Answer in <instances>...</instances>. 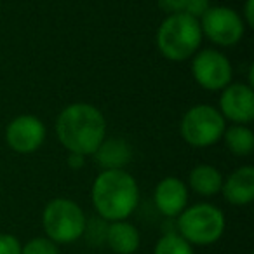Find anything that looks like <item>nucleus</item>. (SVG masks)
Masks as SVG:
<instances>
[{"label": "nucleus", "instance_id": "obj_21", "mask_svg": "<svg viewBox=\"0 0 254 254\" xmlns=\"http://www.w3.org/2000/svg\"><path fill=\"white\" fill-rule=\"evenodd\" d=\"M157 4L166 14H178L183 12L185 0H157Z\"/></svg>", "mask_w": 254, "mask_h": 254}, {"label": "nucleus", "instance_id": "obj_1", "mask_svg": "<svg viewBox=\"0 0 254 254\" xmlns=\"http://www.w3.org/2000/svg\"><path fill=\"white\" fill-rule=\"evenodd\" d=\"M56 134L70 153L92 155L106 134V120L96 106L73 103L58 115Z\"/></svg>", "mask_w": 254, "mask_h": 254}, {"label": "nucleus", "instance_id": "obj_10", "mask_svg": "<svg viewBox=\"0 0 254 254\" xmlns=\"http://www.w3.org/2000/svg\"><path fill=\"white\" fill-rule=\"evenodd\" d=\"M221 115L235 124H249L254 119V92L251 85L232 84L223 89L221 99Z\"/></svg>", "mask_w": 254, "mask_h": 254}, {"label": "nucleus", "instance_id": "obj_3", "mask_svg": "<svg viewBox=\"0 0 254 254\" xmlns=\"http://www.w3.org/2000/svg\"><path fill=\"white\" fill-rule=\"evenodd\" d=\"M202 30L198 19L178 12L169 14L157 32V47L171 61H185L198 51Z\"/></svg>", "mask_w": 254, "mask_h": 254}, {"label": "nucleus", "instance_id": "obj_15", "mask_svg": "<svg viewBox=\"0 0 254 254\" xmlns=\"http://www.w3.org/2000/svg\"><path fill=\"white\" fill-rule=\"evenodd\" d=\"M190 187L193 191L200 195H214L221 191L223 187V176L214 166L209 164H200V166L193 167L190 173Z\"/></svg>", "mask_w": 254, "mask_h": 254}, {"label": "nucleus", "instance_id": "obj_23", "mask_svg": "<svg viewBox=\"0 0 254 254\" xmlns=\"http://www.w3.org/2000/svg\"><path fill=\"white\" fill-rule=\"evenodd\" d=\"M246 21L249 26L254 25V0H246Z\"/></svg>", "mask_w": 254, "mask_h": 254}, {"label": "nucleus", "instance_id": "obj_16", "mask_svg": "<svg viewBox=\"0 0 254 254\" xmlns=\"http://www.w3.org/2000/svg\"><path fill=\"white\" fill-rule=\"evenodd\" d=\"M225 145L235 157H247L254 150V134L244 124H235L223 132Z\"/></svg>", "mask_w": 254, "mask_h": 254}, {"label": "nucleus", "instance_id": "obj_8", "mask_svg": "<svg viewBox=\"0 0 254 254\" xmlns=\"http://www.w3.org/2000/svg\"><path fill=\"white\" fill-rule=\"evenodd\" d=\"M191 75L200 87L207 91H221L232 80V64L218 51L204 49L193 54Z\"/></svg>", "mask_w": 254, "mask_h": 254}, {"label": "nucleus", "instance_id": "obj_5", "mask_svg": "<svg viewBox=\"0 0 254 254\" xmlns=\"http://www.w3.org/2000/svg\"><path fill=\"white\" fill-rule=\"evenodd\" d=\"M180 235L190 244L209 246L221 239L225 232V214L212 204H197L178 216Z\"/></svg>", "mask_w": 254, "mask_h": 254}, {"label": "nucleus", "instance_id": "obj_14", "mask_svg": "<svg viewBox=\"0 0 254 254\" xmlns=\"http://www.w3.org/2000/svg\"><path fill=\"white\" fill-rule=\"evenodd\" d=\"M92 155L96 162L103 167V171L124 169L132 159L131 146L124 139H103V143L96 148Z\"/></svg>", "mask_w": 254, "mask_h": 254}, {"label": "nucleus", "instance_id": "obj_2", "mask_svg": "<svg viewBox=\"0 0 254 254\" xmlns=\"http://www.w3.org/2000/svg\"><path fill=\"white\" fill-rule=\"evenodd\" d=\"M139 202L136 180L124 169L101 171L92 183V204L108 221H120L132 214Z\"/></svg>", "mask_w": 254, "mask_h": 254}, {"label": "nucleus", "instance_id": "obj_22", "mask_svg": "<svg viewBox=\"0 0 254 254\" xmlns=\"http://www.w3.org/2000/svg\"><path fill=\"white\" fill-rule=\"evenodd\" d=\"M66 164H68L70 169H75V171L82 169L84 164H85V155H80V153H70V155H68Z\"/></svg>", "mask_w": 254, "mask_h": 254}, {"label": "nucleus", "instance_id": "obj_12", "mask_svg": "<svg viewBox=\"0 0 254 254\" xmlns=\"http://www.w3.org/2000/svg\"><path fill=\"white\" fill-rule=\"evenodd\" d=\"M221 191L233 205H246L254 200V167L242 166L223 181Z\"/></svg>", "mask_w": 254, "mask_h": 254}, {"label": "nucleus", "instance_id": "obj_20", "mask_svg": "<svg viewBox=\"0 0 254 254\" xmlns=\"http://www.w3.org/2000/svg\"><path fill=\"white\" fill-rule=\"evenodd\" d=\"M0 254H21L19 240L9 233H0Z\"/></svg>", "mask_w": 254, "mask_h": 254}, {"label": "nucleus", "instance_id": "obj_6", "mask_svg": "<svg viewBox=\"0 0 254 254\" xmlns=\"http://www.w3.org/2000/svg\"><path fill=\"white\" fill-rule=\"evenodd\" d=\"M226 129L225 117L209 105L190 108L181 119L180 131L183 139L195 148H205L223 138Z\"/></svg>", "mask_w": 254, "mask_h": 254}, {"label": "nucleus", "instance_id": "obj_9", "mask_svg": "<svg viewBox=\"0 0 254 254\" xmlns=\"http://www.w3.org/2000/svg\"><path fill=\"white\" fill-rule=\"evenodd\" d=\"M46 127L42 120L33 115H19L5 129V141L14 152L32 153L42 146Z\"/></svg>", "mask_w": 254, "mask_h": 254}, {"label": "nucleus", "instance_id": "obj_17", "mask_svg": "<svg viewBox=\"0 0 254 254\" xmlns=\"http://www.w3.org/2000/svg\"><path fill=\"white\" fill-rule=\"evenodd\" d=\"M153 254H193L191 244L185 240L180 233H166L157 242Z\"/></svg>", "mask_w": 254, "mask_h": 254}, {"label": "nucleus", "instance_id": "obj_18", "mask_svg": "<svg viewBox=\"0 0 254 254\" xmlns=\"http://www.w3.org/2000/svg\"><path fill=\"white\" fill-rule=\"evenodd\" d=\"M21 254H60L56 242L46 237H37L21 247Z\"/></svg>", "mask_w": 254, "mask_h": 254}, {"label": "nucleus", "instance_id": "obj_7", "mask_svg": "<svg viewBox=\"0 0 254 254\" xmlns=\"http://www.w3.org/2000/svg\"><path fill=\"white\" fill-rule=\"evenodd\" d=\"M198 23H200L202 35L223 47H232L239 44L246 32V25L239 12L221 5L209 7Z\"/></svg>", "mask_w": 254, "mask_h": 254}, {"label": "nucleus", "instance_id": "obj_11", "mask_svg": "<svg viewBox=\"0 0 254 254\" xmlns=\"http://www.w3.org/2000/svg\"><path fill=\"white\" fill-rule=\"evenodd\" d=\"M155 205L167 218H178L187 209L188 190L180 178H164L155 188Z\"/></svg>", "mask_w": 254, "mask_h": 254}, {"label": "nucleus", "instance_id": "obj_13", "mask_svg": "<svg viewBox=\"0 0 254 254\" xmlns=\"http://www.w3.org/2000/svg\"><path fill=\"white\" fill-rule=\"evenodd\" d=\"M105 240L110 249L117 254H134L141 244L138 228L131 223H127L126 219L110 223L106 226Z\"/></svg>", "mask_w": 254, "mask_h": 254}, {"label": "nucleus", "instance_id": "obj_4", "mask_svg": "<svg viewBox=\"0 0 254 254\" xmlns=\"http://www.w3.org/2000/svg\"><path fill=\"white\" fill-rule=\"evenodd\" d=\"M42 225L47 239L56 244H70L85 233L87 221L80 205L70 198H54L46 205Z\"/></svg>", "mask_w": 254, "mask_h": 254}, {"label": "nucleus", "instance_id": "obj_19", "mask_svg": "<svg viewBox=\"0 0 254 254\" xmlns=\"http://www.w3.org/2000/svg\"><path fill=\"white\" fill-rule=\"evenodd\" d=\"M209 7H211V5H209V0H185L183 12L195 19H200Z\"/></svg>", "mask_w": 254, "mask_h": 254}]
</instances>
